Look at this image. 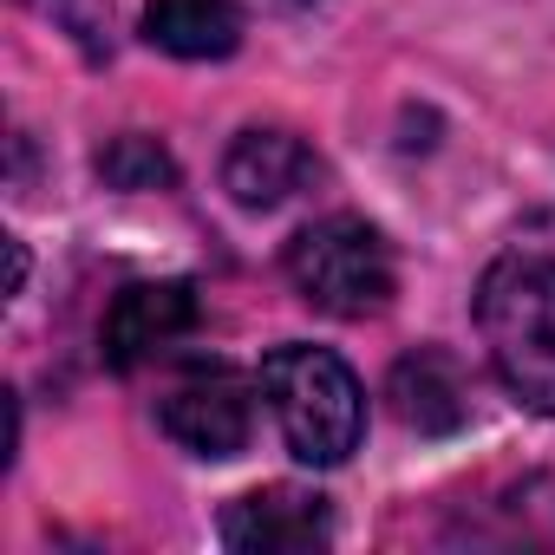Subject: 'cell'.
I'll return each instance as SVG.
<instances>
[{
    "label": "cell",
    "mask_w": 555,
    "mask_h": 555,
    "mask_svg": "<svg viewBox=\"0 0 555 555\" xmlns=\"http://www.w3.org/2000/svg\"><path fill=\"white\" fill-rule=\"evenodd\" d=\"M503 542H555V477H522L503 490Z\"/></svg>",
    "instance_id": "11"
},
{
    "label": "cell",
    "mask_w": 555,
    "mask_h": 555,
    "mask_svg": "<svg viewBox=\"0 0 555 555\" xmlns=\"http://www.w3.org/2000/svg\"><path fill=\"white\" fill-rule=\"evenodd\" d=\"M99 177H105L112 190H170V183H177V164H170V151H164L157 138L125 131V138H112V144L99 151Z\"/></svg>",
    "instance_id": "10"
},
{
    "label": "cell",
    "mask_w": 555,
    "mask_h": 555,
    "mask_svg": "<svg viewBox=\"0 0 555 555\" xmlns=\"http://www.w3.org/2000/svg\"><path fill=\"white\" fill-rule=\"evenodd\" d=\"M321 177V157L308 138L295 131H274V125H255L229 144L222 157V190L242 203V209H282L288 196H301L308 183Z\"/></svg>",
    "instance_id": "7"
},
{
    "label": "cell",
    "mask_w": 555,
    "mask_h": 555,
    "mask_svg": "<svg viewBox=\"0 0 555 555\" xmlns=\"http://www.w3.org/2000/svg\"><path fill=\"white\" fill-rule=\"evenodd\" d=\"M40 8L79 40V47H92L99 53V34H105V0H40Z\"/></svg>",
    "instance_id": "12"
},
{
    "label": "cell",
    "mask_w": 555,
    "mask_h": 555,
    "mask_svg": "<svg viewBox=\"0 0 555 555\" xmlns=\"http://www.w3.org/2000/svg\"><path fill=\"white\" fill-rule=\"evenodd\" d=\"M386 399H392L399 425H405V431H418V438H444V431H457V425L470 418L464 373H457V360H451V353H438V347L405 353V360L392 366Z\"/></svg>",
    "instance_id": "8"
},
{
    "label": "cell",
    "mask_w": 555,
    "mask_h": 555,
    "mask_svg": "<svg viewBox=\"0 0 555 555\" xmlns=\"http://www.w3.org/2000/svg\"><path fill=\"white\" fill-rule=\"evenodd\" d=\"M261 392L274 405L288 451L314 470L347 464L360 451L366 431V392L353 379V366L327 347H274L261 360Z\"/></svg>",
    "instance_id": "2"
},
{
    "label": "cell",
    "mask_w": 555,
    "mask_h": 555,
    "mask_svg": "<svg viewBox=\"0 0 555 555\" xmlns=\"http://www.w3.org/2000/svg\"><path fill=\"white\" fill-rule=\"evenodd\" d=\"M196 321H203V308H196L190 282H131L105 314V360L118 373H138V366L164 360L170 347H183L196 334Z\"/></svg>",
    "instance_id": "6"
},
{
    "label": "cell",
    "mask_w": 555,
    "mask_h": 555,
    "mask_svg": "<svg viewBox=\"0 0 555 555\" xmlns=\"http://www.w3.org/2000/svg\"><path fill=\"white\" fill-rule=\"evenodd\" d=\"M144 40L170 60H229L242 47L235 0H144Z\"/></svg>",
    "instance_id": "9"
},
{
    "label": "cell",
    "mask_w": 555,
    "mask_h": 555,
    "mask_svg": "<svg viewBox=\"0 0 555 555\" xmlns=\"http://www.w3.org/2000/svg\"><path fill=\"white\" fill-rule=\"evenodd\" d=\"M157 425H164V438L177 451L222 464V457H235L248 444L255 405H248V386L229 366H203V373H190V379L170 386V399L157 405Z\"/></svg>",
    "instance_id": "4"
},
{
    "label": "cell",
    "mask_w": 555,
    "mask_h": 555,
    "mask_svg": "<svg viewBox=\"0 0 555 555\" xmlns=\"http://www.w3.org/2000/svg\"><path fill=\"white\" fill-rule=\"evenodd\" d=\"M222 542L235 555H301V548H327L334 542V509L321 490L301 483H268L248 490L222 509Z\"/></svg>",
    "instance_id": "5"
},
{
    "label": "cell",
    "mask_w": 555,
    "mask_h": 555,
    "mask_svg": "<svg viewBox=\"0 0 555 555\" xmlns=\"http://www.w3.org/2000/svg\"><path fill=\"white\" fill-rule=\"evenodd\" d=\"M288 282L308 308L334 314V321H366V314H386L392 288H399V268H392V248L386 235L366 222V216H321L308 222L288 255Z\"/></svg>",
    "instance_id": "3"
},
{
    "label": "cell",
    "mask_w": 555,
    "mask_h": 555,
    "mask_svg": "<svg viewBox=\"0 0 555 555\" xmlns=\"http://www.w3.org/2000/svg\"><path fill=\"white\" fill-rule=\"evenodd\" d=\"M477 334L503 392L555 418V255H503L483 268Z\"/></svg>",
    "instance_id": "1"
}]
</instances>
